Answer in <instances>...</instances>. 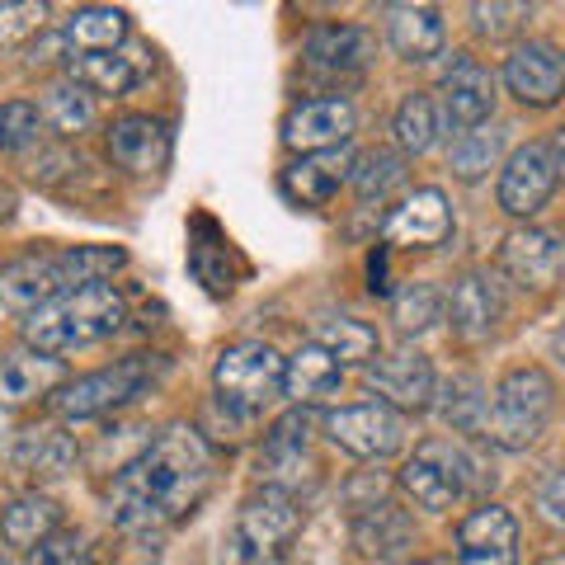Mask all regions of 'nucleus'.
<instances>
[{
  "instance_id": "obj_12",
  "label": "nucleus",
  "mask_w": 565,
  "mask_h": 565,
  "mask_svg": "<svg viewBox=\"0 0 565 565\" xmlns=\"http://www.w3.org/2000/svg\"><path fill=\"white\" fill-rule=\"evenodd\" d=\"M504 85L519 104L546 109V104H556L565 95V57L552 43H523V47L509 52Z\"/></svg>"
},
{
  "instance_id": "obj_43",
  "label": "nucleus",
  "mask_w": 565,
  "mask_h": 565,
  "mask_svg": "<svg viewBox=\"0 0 565 565\" xmlns=\"http://www.w3.org/2000/svg\"><path fill=\"white\" fill-rule=\"evenodd\" d=\"M552 156H556V174H565V128L556 132V147H552Z\"/></svg>"
},
{
  "instance_id": "obj_37",
  "label": "nucleus",
  "mask_w": 565,
  "mask_h": 565,
  "mask_svg": "<svg viewBox=\"0 0 565 565\" xmlns=\"http://www.w3.org/2000/svg\"><path fill=\"white\" fill-rule=\"evenodd\" d=\"M353 184H359V199L363 203H382L392 189H401L405 184V161L401 156H392V151H367L359 166H353Z\"/></svg>"
},
{
  "instance_id": "obj_1",
  "label": "nucleus",
  "mask_w": 565,
  "mask_h": 565,
  "mask_svg": "<svg viewBox=\"0 0 565 565\" xmlns=\"http://www.w3.org/2000/svg\"><path fill=\"white\" fill-rule=\"evenodd\" d=\"M212 486V452L189 424H170L156 444L114 481V514L122 533H161L199 509Z\"/></svg>"
},
{
  "instance_id": "obj_15",
  "label": "nucleus",
  "mask_w": 565,
  "mask_h": 565,
  "mask_svg": "<svg viewBox=\"0 0 565 565\" xmlns=\"http://www.w3.org/2000/svg\"><path fill=\"white\" fill-rule=\"evenodd\" d=\"M519 561V523L509 509L486 504L457 527V565H514Z\"/></svg>"
},
{
  "instance_id": "obj_19",
  "label": "nucleus",
  "mask_w": 565,
  "mask_h": 565,
  "mask_svg": "<svg viewBox=\"0 0 565 565\" xmlns=\"http://www.w3.org/2000/svg\"><path fill=\"white\" fill-rule=\"evenodd\" d=\"M349 174H353V161H349L344 147L316 151V156H302L297 166L282 170V193H288L297 207H326Z\"/></svg>"
},
{
  "instance_id": "obj_16",
  "label": "nucleus",
  "mask_w": 565,
  "mask_h": 565,
  "mask_svg": "<svg viewBox=\"0 0 565 565\" xmlns=\"http://www.w3.org/2000/svg\"><path fill=\"white\" fill-rule=\"evenodd\" d=\"M349 132H353L349 99H307V104H297V109L288 114V122H282V141H288L292 151H302V156L344 147Z\"/></svg>"
},
{
  "instance_id": "obj_22",
  "label": "nucleus",
  "mask_w": 565,
  "mask_h": 565,
  "mask_svg": "<svg viewBox=\"0 0 565 565\" xmlns=\"http://www.w3.org/2000/svg\"><path fill=\"white\" fill-rule=\"evenodd\" d=\"M307 66L321 76H359L373 57V39L359 24H326L307 33Z\"/></svg>"
},
{
  "instance_id": "obj_5",
  "label": "nucleus",
  "mask_w": 565,
  "mask_h": 565,
  "mask_svg": "<svg viewBox=\"0 0 565 565\" xmlns=\"http://www.w3.org/2000/svg\"><path fill=\"white\" fill-rule=\"evenodd\" d=\"M282 367L288 363H282L264 340H241L232 349H222L217 367H212V382H217L222 405H232L236 415H259L264 405L278 396Z\"/></svg>"
},
{
  "instance_id": "obj_27",
  "label": "nucleus",
  "mask_w": 565,
  "mask_h": 565,
  "mask_svg": "<svg viewBox=\"0 0 565 565\" xmlns=\"http://www.w3.org/2000/svg\"><path fill=\"white\" fill-rule=\"evenodd\" d=\"M66 43L90 57V52H118L128 43V14L114 10V6H90V10H76L66 20Z\"/></svg>"
},
{
  "instance_id": "obj_28",
  "label": "nucleus",
  "mask_w": 565,
  "mask_h": 565,
  "mask_svg": "<svg viewBox=\"0 0 565 565\" xmlns=\"http://www.w3.org/2000/svg\"><path fill=\"white\" fill-rule=\"evenodd\" d=\"M57 523H62L57 500H47V494H24V500H14L6 509L0 533H6V542H14V546H43L52 533H57Z\"/></svg>"
},
{
  "instance_id": "obj_26",
  "label": "nucleus",
  "mask_w": 565,
  "mask_h": 565,
  "mask_svg": "<svg viewBox=\"0 0 565 565\" xmlns=\"http://www.w3.org/2000/svg\"><path fill=\"white\" fill-rule=\"evenodd\" d=\"M340 382H344V363L334 359L330 349L321 344H302L288 359V367H282V392H288L297 405H311V401H326L340 392Z\"/></svg>"
},
{
  "instance_id": "obj_21",
  "label": "nucleus",
  "mask_w": 565,
  "mask_h": 565,
  "mask_svg": "<svg viewBox=\"0 0 565 565\" xmlns=\"http://www.w3.org/2000/svg\"><path fill=\"white\" fill-rule=\"evenodd\" d=\"M109 156L132 174H156L170 161V132L147 114H128L109 128Z\"/></svg>"
},
{
  "instance_id": "obj_2",
  "label": "nucleus",
  "mask_w": 565,
  "mask_h": 565,
  "mask_svg": "<svg viewBox=\"0 0 565 565\" xmlns=\"http://www.w3.org/2000/svg\"><path fill=\"white\" fill-rule=\"evenodd\" d=\"M114 269H122L118 245H71V250H39L20 255L0 269V307L14 316H33L39 307L57 302L71 288L104 282Z\"/></svg>"
},
{
  "instance_id": "obj_13",
  "label": "nucleus",
  "mask_w": 565,
  "mask_h": 565,
  "mask_svg": "<svg viewBox=\"0 0 565 565\" xmlns=\"http://www.w3.org/2000/svg\"><path fill=\"white\" fill-rule=\"evenodd\" d=\"M367 386L386 396L392 411H424L434 401V367L419 349H396L367 363Z\"/></svg>"
},
{
  "instance_id": "obj_8",
  "label": "nucleus",
  "mask_w": 565,
  "mask_h": 565,
  "mask_svg": "<svg viewBox=\"0 0 565 565\" xmlns=\"http://www.w3.org/2000/svg\"><path fill=\"white\" fill-rule=\"evenodd\" d=\"M467 481H471V457L452 444H424L411 462L401 467V490L411 494L419 509H452L457 500L467 494Z\"/></svg>"
},
{
  "instance_id": "obj_24",
  "label": "nucleus",
  "mask_w": 565,
  "mask_h": 565,
  "mask_svg": "<svg viewBox=\"0 0 565 565\" xmlns=\"http://www.w3.org/2000/svg\"><path fill=\"white\" fill-rule=\"evenodd\" d=\"M386 39L405 62H429L444 52L448 29L434 6H392L386 10Z\"/></svg>"
},
{
  "instance_id": "obj_25",
  "label": "nucleus",
  "mask_w": 565,
  "mask_h": 565,
  "mask_svg": "<svg viewBox=\"0 0 565 565\" xmlns=\"http://www.w3.org/2000/svg\"><path fill=\"white\" fill-rule=\"evenodd\" d=\"M62 382V359L52 353H0V411L29 405Z\"/></svg>"
},
{
  "instance_id": "obj_42",
  "label": "nucleus",
  "mask_w": 565,
  "mask_h": 565,
  "mask_svg": "<svg viewBox=\"0 0 565 565\" xmlns=\"http://www.w3.org/2000/svg\"><path fill=\"white\" fill-rule=\"evenodd\" d=\"M537 509H542V519L552 527H565V467H556L537 486Z\"/></svg>"
},
{
  "instance_id": "obj_6",
  "label": "nucleus",
  "mask_w": 565,
  "mask_h": 565,
  "mask_svg": "<svg viewBox=\"0 0 565 565\" xmlns=\"http://www.w3.org/2000/svg\"><path fill=\"white\" fill-rule=\"evenodd\" d=\"M156 373H161V363H151L147 353H137V359H122L118 367H104V373H90V377L62 386V392L52 396V411L66 415V419L109 415L118 405H128L132 396L147 392L156 382Z\"/></svg>"
},
{
  "instance_id": "obj_7",
  "label": "nucleus",
  "mask_w": 565,
  "mask_h": 565,
  "mask_svg": "<svg viewBox=\"0 0 565 565\" xmlns=\"http://www.w3.org/2000/svg\"><path fill=\"white\" fill-rule=\"evenodd\" d=\"M297 533H302V509H297L292 494L278 490V486L255 490L250 500L241 504V514H236V542H241L245 561L282 556Z\"/></svg>"
},
{
  "instance_id": "obj_3",
  "label": "nucleus",
  "mask_w": 565,
  "mask_h": 565,
  "mask_svg": "<svg viewBox=\"0 0 565 565\" xmlns=\"http://www.w3.org/2000/svg\"><path fill=\"white\" fill-rule=\"evenodd\" d=\"M122 321H128L122 292L114 282H90V288H71L57 302L33 311L24 321V340L39 353H66L109 340V334L122 330Z\"/></svg>"
},
{
  "instance_id": "obj_23",
  "label": "nucleus",
  "mask_w": 565,
  "mask_h": 565,
  "mask_svg": "<svg viewBox=\"0 0 565 565\" xmlns=\"http://www.w3.org/2000/svg\"><path fill=\"white\" fill-rule=\"evenodd\" d=\"M500 288L486 278V274H462L452 282V292H448V321L452 330L462 334V340H486V334L500 326Z\"/></svg>"
},
{
  "instance_id": "obj_38",
  "label": "nucleus",
  "mask_w": 565,
  "mask_h": 565,
  "mask_svg": "<svg viewBox=\"0 0 565 565\" xmlns=\"http://www.w3.org/2000/svg\"><path fill=\"white\" fill-rule=\"evenodd\" d=\"M39 128H43L39 104H24V99L0 104V151H20L29 141H39Z\"/></svg>"
},
{
  "instance_id": "obj_39",
  "label": "nucleus",
  "mask_w": 565,
  "mask_h": 565,
  "mask_svg": "<svg viewBox=\"0 0 565 565\" xmlns=\"http://www.w3.org/2000/svg\"><path fill=\"white\" fill-rule=\"evenodd\" d=\"M47 20V6H33V0H20V6H0V47L24 43L29 33H39Z\"/></svg>"
},
{
  "instance_id": "obj_14",
  "label": "nucleus",
  "mask_w": 565,
  "mask_h": 565,
  "mask_svg": "<svg viewBox=\"0 0 565 565\" xmlns=\"http://www.w3.org/2000/svg\"><path fill=\"white\" fill-rule=\"evenodd\" d=\"M452 232V207L438 189H415L392 217H386L382 236L386 245H405V250H434Z\"/></svg>"
},
{
  "instance_id": "obj_33",
  "label": "nucleus",
  "mask_w": 565,
  "mask_h": 565,
  "mask_svg": "<svg viewBox=\"0 0 565 565\" xmlns=\"http://www.w3.org/2000/svg\"><path fill=\"white\" fill-rule=\"evenodd\" d=\"M438 411H444V419L452 424V429L481 434V429H486L490 396H486V386L476 382V377H452V382L444 386V401H438Z\"/></svg>"
},
{
  "instance_id": "obj_36",
  "label": "nucleus",
  "mask_w": 565,
  "mask_h": 565,
  "mask_svg": "<svg viewBox=\"0 0 565 565\" xmlns=\"http://www.w3.org/2000/svg\"><path fill=\"white\" fill-rule=\"evenodd\" d=\"M500 147H504V132H494V128H471L452 141V170L462 174V180H481V174L500 161Z\"/></svg>"
},
{
  "instance_id": "obj_11",
  "label": "nucleus",
  "mask_w": 565,
  "mask_h": 565,
  "mask_svg": "<svg viewBox=\"0 0 565 565\" xmlns=\"http://www.w3.org/2000/svg\"><path fill=\"white\" fill-rule=\"evenodd\" d=\"M556 180L561 174H556L552 147L527 141V147H519L514 156H509V166L500 174V207L509 212V217H533V212L552 199Z\"/></svg>"
},
{
  "instance_id": "obj_45",
  "label": "nucleus",
  "mask_w": 565,
  "mask_h": 565,
  "mask_svg": "<svg viewBox=\"0 0 565 565\" xmlns=\"http://www.w3.org/2000/svg\"><path fill=\"white\" fill-rule=\"evenodd\" d=\"M556 359H561V363H565V330H561V334H556Z\"/></svg>"
},
{
  "instance_id": "obj_32",
  "label": "nucleus",
  "mask_w": 565,
  "mask_h": 565,
  "mask_svg": "<svg viewBox=\"0 0 565 565\" xmlns=\"http://www.w3.org/2000/svg\"><path fill=\"white\" fill-rule=\"evenodd\" d=\"M448 311V297L434 288V282H405V288L392 297V316L405 334H424L429 326L444 321Z\"/></svg>"
},
{
  "instance_id": "obj_9",
  "label": "nucleus",
  "mask_w": 565,
  "mask_h": 565,
  "mask_svg": "<svg viewBox=\"0 0 565 565\" xmlns=\"http://www.w3.org/2000/svg\"><path fill=\"white\" fill-rule=\"evenodd\" d=\"M326 434L344 452L373 462V457H392L405 444V419L386 401H367V405H349V411L326 415Z\"/></svg>"
},
{
  "instance_id": "obj_17",
  "label": "nucleus",
  "mask_w": 565,
  "mask_h": 565,
  "mask_svg": "<svg viewBox=\"0 0 565 565\" xmlns=\"http://www.w3.org/2000/svg\"><path fill=\"white\" fill-rule=\"evenodd\" d=\"M438 109H444V118L457 132L486 128V118L494 109V76L476 57H457L444 76V104Z\"/></svg>"
},
{
  "instance_id": "obj_4",
  "label": "nucleus",
  "mask_w": 565,
  "mask_h": 565,
  "mask_svg": "<svg viewBox=\"0 0 565 565\" xmlns=\"http://www.w3.org/2000/svg\"><path fill=\"white\" fill-rule=\"evenodd\" d=\"M556 405V386L542 367H514L490 396L486 434L500 448H527L546 429V415Z\"/></svg>"
},
{
  "instance_id": "obj_41",
  "label": "nucleus",
  "mask_w": 565,
  "mask_h": 565,
  "mask_svg": "<svg viewBox=\"0 0 565 565\" xmlns=\"http://www.w3.org/2000/svg\"><path fill=\"white\" fill-rule=\"evenodd\" d=\"M527 6H471V20L481 33H490V39H509V33H519L527 24Z\"/></svg>"
},
{
  "instance_id": "obj_40",
  "label": "nucleus",
  "mask_w": 565,
  "mask_h": 565,
  "mask_svg": "<svg viewBox=\"0 0 565 565\" xmlns=\"http://www.w3.org/2000/svg\"><path fill=\"white\" fill-rule=\"evenodd\" d=\"M39 561L43 565H85L90 561V533H81V527H71V533H52L39 546Z\"/></svg>"
},
{
  "instance_id": "obj_44",
  "label": "nucleus",
  "mask_w": 565,
  "mask_h": 565,
  "mask_svg": "<svg viewBox=\"0 0 565 565\" xmlns=\"http://www.w3.org/2000/svg\"><path fill=\"white\" fill-rule=\"evenodd\" d=\"M10 212H14V193H10L6 184H0V222H6V217H10Z\"/></svg>"
},
{
  "instance_id": "obj_34",
  "label": "nucleus",
  "mask_w": 565,
  "mask_h": 565,
  "mask_svg": "<svg viewBox=\"0 0 565 565\" xmlns=\"http://www.w3.org/2000/svg\"><path fill=\"white\" fill-rule=\"evenodd\" d=\"M392 132L401 141V151H429L434 147V137H438V104L429 95H405L401 99V109H396V122H392Z\"/></svg>"
},
{
  "instance_id": "obj_30",
  "label": "nucleus",
  "mask_w": 565,
  "mask_h": 565,
  "mask_svg": "<svg viewBox=\"0 0 565 565\" xmlns=\"http://www.w3.org/2000/svg\"><path fill=\"white\" fill-rule=\"evenodd\" d=\"M316 344L330 349L340 363H373L377 349H382L377 330L353 321V316H330V321H321L316 326Z\"/></svg>"
},
{
  "instance_id": "obj_29",
  "label": "nucleus",
  "mask_w": 565,
  "mask_h": 565,
  "mask_svg": "<svg viewBox=\"0 0 565 565\" xmlns=\"http://www.w3.org/2000/svg\"><path fill=\"white\" fill-rule=\"evenodd\" d=\"M411 537H415V527H411V519L401 514L396 504H377V509H367V514H359V523H353V542L363 546L367 556H401L405 546H411Z\"/></svg>"
},
{
  "instance_id": "obj_10",
  "label": "nucleus",
  "mask_w": 565,
  "mask_h": 565,
  "mask_svg": "<svg viewBox=\"0 0 565 565\" xmlns=\"http://www.w3.org/2000/svg\"><path fill=\"white\" fill-rule=\"evenodd\" d=\"M311 471H316V457H311V415L297 405L292 415H282L274 424V434L264 438V452H259V476L269 486L278 490H288L292 486H302L311 481Z\"/></svg>"
},
{
  "instance_id": "obj_20",
  "label": "nucleus",
  "mask_w": 565,
  "mask_h": 565,
  "mask_svg": "<svg viewBox=\"0 0 565 565\" xmlns=\"http://www.w3.org/2000/svg\"><path fill=\"white\" fill-rule=\"evenodd\" d=\"M151 52L147 47H118V52H90V57H71V81L95 95H128L132 85L147 81Z\"/></svg>"
},
{
  "instance_id": "obj_35",
  "label": "nucleus",
  "mask_w": 565,
  "mask_h": 565,
  "mask_svg": "<svg viewBox=\"0 0 565 565\" xmlns=\"http://www.w3.org/2000/svg\"><path fill=\"white\" fill-rule=\"evenodd\" d=\"M39 114H43V122H52L57 132L71 137V132H85L95 122V104L81 85H47Z\"/></svg>"
},
{
  "instance_id": "obj_18",
  "label": "nucleus",
  "mask_w": 565,
  "mask_h": 565,
  "mask_svg": "<svg viewBox=\"0 0 565 565\" xmlns=\"http://www.w3.org/2000/svg\"><path fill=\"white\" fill-rule=\"evenodd\" d=\"M500 269L519 282V288H552L561 274V241L552 232H537V226H523V232H509L500 245Z\"/></svg>"
},
{
  "instance_id": "obj_31",
  "label": "nucleus",
  "mask_w": 565,
  "mask_h": 565,
  "mask_svg": "<svg viewBox=\"0 0 565 565\" xmlns=\"http://www.w3.org/2000/svg\"><path fill=\"white\" fill-rule=\"evenodd\" d=\"M76 457V444L66 434H52V429H29L20 444H14V462L33 476H62Z\"/></svg>"
}]
</instances>
